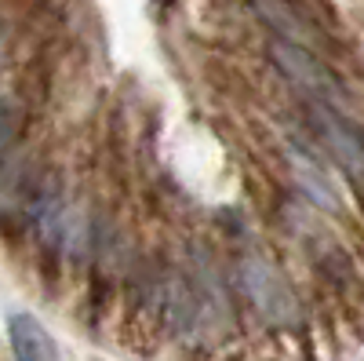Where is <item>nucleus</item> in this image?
<instances>
[{"mask_svg": "<svg viewBox=\"0 0 364 361\" xmlns=\"http://www.w3.org/2000/svg\"><path fill=\"white\" fill-rule=\"evenodd\" d=\"M255 15L273 29V41H284V44H299V48H310L314 44V22L295 11V4H288V0H252Z\"/></svg>", "mask_w": 364, "mask_h": 361, "instance_id": "4", "label": "nucleus"}, {"mask_svg": "<svg viewBox=\"0 0 364 361\" xmlns=\"http://www.w3.org/2000/svg\"><path fill=\"white\" fill-rule=\"evenodd\" d=\"M240 288L252 299V307L273 325H288L299 310L288 278L266 256H245L240 259Z\"/></svg>", "mask_w": 364, "mask_h": 361, "instance_id": "2", "label": "nucleus"}, {"mask_svg": "<svg viewBox=\"0 0 364 361\" xmlns=\"http://www.w3.org/2000/svg\"><path fill=\"white\" fill-rule=\"evenodd\" d=\"M295 179H299V183L314 194V201H321L324 208H331V212L339 208L336 190H331V187L324 183V179H321V172H317V164H314V161H295Z\"/></svg>", "mask_w": 364, "mask_h": 361, "instance_id": "6", "label": "nucleus"}, {"mask_svg": "<svg viewBox=\"0 0 364 361\" xmlns=\"http://www.w3.org/2000/svg\"><path fill=\"white\" fill-rule=\"evenodd\" d=\"M15 132H18V117H15V110H11L8 103H0V154H4V146H11Z\"/></svg>", "mask_w": 364, "mask_h": 361, "instance_id": "7", "label": "nucleus"}, {"mask_svg": "<svg viewBox=\"0 0 364 361\" xmlns=\"http://www.w3.org/2000/svg\"><path fill=\"white\" fill-rule=\"evenodd\" d=\"M269 63L277 66L302 95L310 103H324V106H339L346 99L343 80L328 70V63L299 44H284V41H269Z\"/></svg>", "mask_w": 364, "mask_h": 361, "instance_id": "1", "label": "nucleus"}, {"mask_svg": "<svg viewBox=\"0 0 364 361\" xmlns=\"http://www.w3.org/2000/svg\"><path fill=\"white\" fill-rule=\"evenodd\" d=\"M310 113V125L321 135V142L328 146V154L339 161L343 172L364 179V132L346 120L336 106H324V103H306Z\"/></svg>", "mask_w": 364, "mask_h": 361, "instance_id": "3", "label": "nucleus"}, {"mask_svg": "<svg viewBox=\"0 0 364 361\" xmlns=\"http://www.w3.org/2000/svg\"><path fill=\"white\" fill-rule=\"evenodd\" d=\"M8 336H11L15 361H63V357H58V347H55L51 333L33 314H11Z\"/></svg>", "mask_w": 364, "mask_h": 361, "instance_id": "5", "label": "nucleus"}]
</instances>
